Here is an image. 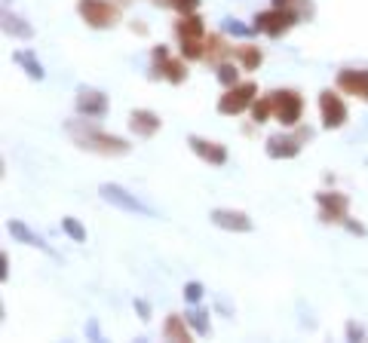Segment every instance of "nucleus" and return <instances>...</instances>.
Segmentation results:
<instances>
[{
  "mask_svg": "<svg viewBox=\"0 0 368 343\" xmlns=\"http://www.w3.org/2000/svg\"><path fill=\"white\" fill-rule=\"evenodd\" d=\"M62 227H65V233H68L74 242H86V230H83V227L77 224L74 218H62Z\"/></svg>",
  "mask_w": 368,
  "mask_h": 343,
  "instance_id": "nucleus-23",
  "label": "nucleus"
},
{
  "mask_svg": "<svg viewBox=\"0 0 368 343\" xmlns=\"http://www.w3.org/2000/svg\"><path fill=\"white\" fill-rule=\"evenodd\" d=\"M316 203H320V218L322 221H347V209H350V199L344 193H316Z\"/></svg>",
  "mask_w": 368,
  "mask_h": 343,
  "instance_id": "nucleus-7",
  "label": "nucleus"
},
{
  "mask_svg": "<svg viewBox=\"0 0 368 343\" xmlns=\"http://www.w3.org/2000/svg\"><path fill=\"white\" fill-rule=\"evenodd\" d=\"M212 218V224L215 227H221V230H233V233H249L252 230V221H249V214H243V212H233V209H215L209 214Z\"/></svg>",
  "mask_w": 368,
  "mask_h": 343,
  "instance_id": "nucleus-10",
  "label": "nucleus"
},
{
  "mask_svg": "<svg viewBox=\"0 0 368 343\" xmlns=\"http://www.w3.org/2000/svg\"><path fill=\"white\" fill-rule=\"evenodd\" d=\"M163 337L166 340H190V331H187V325H184V319L169 316L166 325H163Z\"/></svg>",
  "mask_w": 368,
  "mask_h": 343,
  "instance_id": "nucleus-17",
  "label": "nucleus"
},
{
  "mask_svg": "<svg viewBox=\"0 0 368 343\" xmlns=\"http://www.w3.org/2000/svg\"><path fill=\"white\" fill-rule=\"evenodd\" d=\"M298 150H301V141L292 138V135H273V138H267V154L273 160H292V156H298Z\"/></svg>",
  "mask_w": 368,
  "mask_h": 343,
  "instance_id": "nucleus-14",
  "label": "nucleus"
},
{
  "mask_svg": "<svg viewBox=\"0 0 368 343\" xmlns=\"http://www.w3.org/2000/svg\"><path fill=\"white\" fill-rule=\"evenodd\" d=\"M175 31H178L181 40H203V34H206V25H203L200 16H194V12H184L178 19V25H175Z\"/></svg>",
  "mask_w": 368,
  "mask_h": 343,
  "instance_id": "nucleus-16",
  "label": "nucleus"
},
{
  "mask_svg": "<svg viewBox=\"0 0 368 343\" xmlns=\"http://www.w3.org/2000/svg\"><path fill=\"white\" fill-rule=\"evenodd\" d=\"M181 55L184 59H203V55H206L203 40H181Z\"/></svg>",
  "mask_w": 368,
  "mask_h": 343,
  "instance_id": "nucleus-22",
  "label": "nucleus"
},
{
  "mask_svg": "<svg viewBox=\"0 0 368 343\" xmlns=\"http://www.w3.org/2000/svg\"><path fill=\"white\" fill-rule=\"evenodd\" d=\"M19 19H12V16H6V31H16V34H22V37H28L31 34V28H25V25H16Z\"/></svg>",
  "mask_w": 368,
  "mask_h": 343,
  "instance_id": "nucleus-29",
  "label": "nucleus"
},
{
  "mask_svg": "<svg viewBox=\"0 0 368 343\" xmlns=\"http://www.w3.org/2000/svg\"><path fill=\"white\" fill-rule=\"evenodd\" d=\"M10 233L16 236V239H22L25 245H44V242H40V236H34L25 224H19V221H10Z\"/></svg>",
  "mask_w": 368,
  "mask_h": 343,
  "instance_id": "nucleus-19",
  "label": "nucleus"
},
{
  "mask_svg": "<svg viewBox=\"0 0 368 343\" xmlns=\"http://www.w3.org/2000/svg\"><path fill=\"white\" fill-rule=\"evenodd\" d=\"M320 111H322V126L325 129H341L347 123V104L341 102V95L331 89H325L320 95Z\"/></svg>",
  "mask_w": 368,
  "mask_h": 343,
  "instance_id": "nucleus-6",
  "label": "nucleus"
},
{
  "mask_svg": "<svg viewBox=\"0 0 368 343\" xmlns=\"http://www.w3.org/2000/svg\"><path fill=\"white\" fill-rule=\"evenodd\" d=\"M187 319H190V325H194L200 334H209V319H206V313H203V310H194Z\"/></svg>",
  "mask_w": 368,
  "mask_h": 343,
  "instance_id": "nucleus-24",
  "label": "nucleus"
},
{
  "mask_svg": "<svg viewBox=\"0 0 368 343\" xmlns=\"http://www.w3.org/2000/svg\"><path fill=\"white\" fill-rule=\"evenodd\" d=\"M74 138H77V145L80 147H86V150H95V154H126L129 150V145H126L123 138H114V135H104V132H98V129H86V132H74Z\"/></svg>",
  "mask_w": 368,
  "mask_h": 343,
  "instance_id": "nucleus-4",
  "label": "nucleus"
},
{
  "mask_svg": "<svg viewBox=\"0 0 368 343\" xmlns=\"http://www.w3.org/2000/svg\"><path fill=\"white\" fill-rule=\"evenodd\" d=\"M184 297H187L190 304H196V300L203 297V285L200 282H187V285H184Z\"/></svg>",
  "mask_w": 368,
  "mask_h": 343,
  "instance_id": "nucleus-27",
  "label": "nucleus"
},
{
  "mask_svg": "<svg viewBox=\"0 0 368 343\" xmlns=\"http://www.w3.org/2000/svg\"><path fill=\"white\" fill-rule=\"evenodd\" d=\"M338 89L368 102V71H353V68L341 71V74H338Z\"/></svg>",
  "mask_w": 368,
  "mask_h": 343,
  "instance_id": "nucleus-9",
  "label": "nucleus"
},
{
  "mask_svg": "<svg viewBox=\"0 0 368 343\" xmlns=\"http://www.w3.org/2000/svg\"><path fill=\"white\" fill-rule=\"evenodd\" d=\"M344 224H347V230L359 233V236H365V227H362V224H353V221H344Z\"/></svg>",
  "mask_w": 368,
  "mask_h": 343,
  "instance_id": "nucleus-30",
  "label": "nucleus"
},
{
  "mask_svg": "<svg viewBox=\"0 0 368 343\" xmlns=\"http://www.w3.org/2000/svg\"><path fill=\"white\" fill-rule=\"evenodd\" d=\"M298 21L292 10H286V6H273V10L261 12L258 19H255V31H264L267 37H279V34H286L288 28Z\"/></svg>",
  "mask_w": 368,
  "mask_h": 343,
  "instance_id": "nucleus-3",
  "label": "nucleus"
},
{
  "mask_svg": "<svg viewBox=\"0 0 368 343\" xmlns=\"http://www.w3.org/2000/svg\"><path fill=\"white\" fill-rule=\"evenodd\" d=\"M102 196L108 199L111 205H117V209L123 212H138V214H154L147 205H141L136 196H129L123 187H117V184H102Z\"/></svg>",
  "mask_w": 368,
  "mask_h": 343,
  "instance_id": "nucleus-8",
  "label": "nucleus"
},
{
  "mask_svg": "<svg viewBox=\"0 0 368 343\" xmlns=\"http://www.w3.org/2000/svg\"><path fill=\"white\" fill-rule=\"evenodd\" d=\"M190 145V150H194L196 156H200V160H206L209 166H224V163H228V150H224L221 145H215V141H203V138H190L187 141Z\"/></svg>",
  "mask_w": 368,
  "mask_h": 343,
  "instance_id": "nucleus-12",
  "label": "nucleus"
},
{
  "mask_svg": "<svg viewBox=\"0 0 368 343\" xmlns=\"http://www.w3.org/2000/svg\"><path fill=\"white\" fill-rule=\"evenodd\" d=\"M104 107H108V98L98 89H80L77 92V111L86 113V117H102Z\"/></svg>",
  "mask_w": 368,
  "mask_h": 343,
  "instance_id": "nucleus-13",
  "label": "nucleus"
},
{
  "mask_svg": "<svg viewBox=\"0 0 368 343\" xmlns=\"http://www.w3.org/2000/svg\"><path fill=\"white\" fill-rule=\"evenodd\" d=\"M255 92H258V86H255V83L228 86V92H224L221 102H218V111L228 113V117H237V113H243L246 107L255 102Z\"/></svg>",
  "mask_w": 368,
  "mask_h": 343,
  "instance_id": "nucleus-5",
  "label": "nucleus"
},
{
  "mask_svg": "<svg viewBox=\"0 0 368 343\" xmlns=\"http://www.w3.org/2000/svg\"><path fill=\"white\" fill-rule=\"evenodd\" d=\"M138 313H141V319H151V310H147V304H145V300H138Z\"/></svg>",
  "mask_w": 368,
  "mask_h": 343,
  "instance_id": "nucleus-31",
  "label": "nucleus"
},
{
  "mask_svg": "<svg viewBox=\"0 0 368 343\" xmlns=\"http://www.w3.org/2000/svg\"><path fill=\"white\" fill-rule=\"evenodd\" d=\"M218 80L224 86H237V68H233V64H221V68H218Z\"/></svg>",
  "mask_w": 368,
  "mask_h": 343,
  "instance_id": "nucleus-25",
  "label": "nucleus"
},
{
  "mask_svg": "<svg viewBox=\"0 0 368 343\" xmlns=\"http://www.w3.org/2000/svg\"><path fill=\"white\" fill-rule=\"evenodd\" d=\"M233 55H237L239 62H243V68H258L261 64V49L258 46H249V43H246V46H237L233 49Z\"/></svg>",
  "mask_w": 368,
  "mask_h": 343,
  "instance_id": "nucleus-18",
  "label": "nucleus"
},
{
  "mask_svg": "<svg viewBox=\"0 0 368 343\" xmlns=\"http://www.w3.org/2000/svg\"><path fill=\"white\" fill-rule=\"evenodd\" d=\"M77 12H80L89 28H111L117 25V16H120L117 6H111L108 0H80Z\"/></svg>",
  "mask_w": 368,
  "mask_h": 343,
  "instance_id": "nucleus-1",
  "label": "nucleus"
},
{
  "mask_svg": "<svg viewBox=\"0 0 368 343\" xmlns=\"http://www.w3.org/2000/svg\"><path fill=\"white\" fill-rule=\"evenodd\" d=\"M154 62H157V74H163L169 83H184V77H187V68H184V62L169 59V53L163 46L154 49Z\"/></svg>",
  "mask_w": 368,
  "mask_h": 343,
  "instance_id": "nucleus-11",
  "label": "nucleus"
},
{
  "mask_svg": "<svg viewBox=\"0 0 368 343\" xmlns=\"http://www.w3.org/2000/svg\"><path fill=\"white\" fill-rule=\"evenodd\" d=\"M16 62L28 71V77H34V80H44V68H40V62H34L28 53H16Z\"/></svg>",
  "mask_w": 368,
  "mask_h": 343,
  "instance_id": "nucleus-21",
  "label": "nucleus"
},
{
  "mask_svg": "<svg viewBox=\"0 0 368 343\" xmlns=\"http://www.w3.org/2000/svg\"><path fill=\"white\" fill-rule=\"evenodd\" d=\"M206 53L212 55V59H218V55H224V53H228V46H224V40L221 37H209V43H206Z\"/></svg>",
  "mask_w": 368,
  "mask_h": 343,
  "instance_id": "nucleus-26",
  "label": "nucleus"
},
{
  "mask_svg": "<svg viewBox=\"0 0 368 343\" xmlns=\"http://www.w3.org/2000/svg\"><path fill=\"white\" fill-rule=\"evenodd\" d=\"M273 113V98L267 95V98H261V102H252V117H255V123H267V117Z\"/></svg>",
  "mask_w": 368,
  "mask_h": 343,
  "instance_id": "nucleus-20",
  "label": "nucleus"
},
{
  "mask_svg": "<svg viewBox=\"0 0 368 343\" xmlns=\"http://www.w3.org/2000/svg\"><path fill=\"white\" fill-rule=\"evenodd\" d=\"M273 117L279 120L282 126H298L301 120V111H304V102L295 89H282V92H273Z\"/></svg>",
  "mask_w": 368,
  "mask_h": 343,
  "instance_id": "nucleus-2",
  "label": "nucleus"
},
{
  "mask_svg": "<svg viewBox=\"0 0 368 343\" xmlns=\"http://www.w3.org/2000/svg\"><path fill=\"white\" fill-rule=\"evenodd\" d=\"M292 3H295V0H273V6H286V10H288Z\"/></svg>",
  "mask_w": 368,
  "mask_h": 343,
  "instance_id": "nucleus-33",
  "label": "nucleus"
},
{
  "mask_svg": "<svg viewBox=\"0 0 368 343\" xmlns=\"http://www.w3.org/2000/svg\"><path fill=\"white\" fill-rule=\"evenodd\" d=\"M169 3H172L181 16H184V12H194L196 10V0H169Z\"/></svg>",
  "mask_w": 368,
  "mask_h": 343,
  "instance_id": "nucleus-28",
  "label": "nucleus"
},
{
  "mask_svg": "<svg viewBox=\"0 0 368 343\" xmlns=\"http://www.w3.org/2000/svg\"><path fill=\"white\" fill-rule=\"evenodd\" d=\"M347 334H350V337H362V328H356V325H350V328H347Z\"/></svg>",
  "mask_w": 368,
  "mask_h": 343,
  "instance_id": "nucleus-32",
  "label": "nucleus"
},
{
  "mask_svg": "<svg viewBox=\"0 0 368 343\" xmlns=\"http://www.w3.org/2000/svg\"><path fill=\"white\" fill-rule=\"evenodd\" d=\"M129 126L136 135H141V138H151V135L160 129V117L154 111H132Z\"/></svg>",
  "mask_w": 368,
  "mask_h": 343,
  "instance_id": "nucleus-15",
  "label": "nucleus"
}]
</instances>
